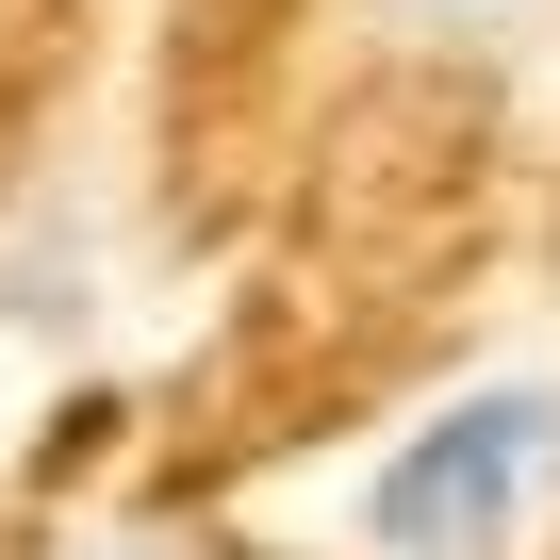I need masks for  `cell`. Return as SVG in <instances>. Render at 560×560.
I'll list each match as a JSON object with an SVG mask.
<instances>
[{"mask_svg":"<svg viewBox=\"0 0 560 560\" xmlns=\"http://www.w3.org/2000/svg\"><path fill=\"white\" fill-rule=\"evenodd\" d=\"M544 462H560V380H494V396L429 412V429L363 478V544H380V560H494L511 511L544 494Z\"/></svg>","mask_w":560,"mask_h":560,"instance_id":"cell-1","label":"cell"},{"mask_svg":"<svg viewBox=\"0 0 560 560\" xmlns=\"http://www.w3.org/2000/svg\"><path fill=\"white\" fill-rule=\"evenodd\" d=\"M83 560H198V544H83Z\"/></svg>","mask_w":560,"mask_h":560,"instance_id":"cell-2","label":"cell"}]
</instances>
